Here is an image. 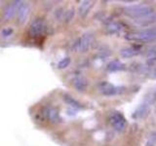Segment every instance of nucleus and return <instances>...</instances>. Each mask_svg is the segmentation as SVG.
<instances>
[{
	"label": "nucleus",
	"instance_id": "1",
	"mask_svg": "<svg viewBox=\"0 0 156 146\" xmlns=\"http://www.w3.org/2000/svg\"><path fill=\"white\" fill-rule=\"evenodd\" d=\"M124 14L132 19H139L148 15L155 14V10L148 4H135L124 8Z\"/></svg>",
	"mask_w": 156,
	"mask_h": 146
},
{
	"label": "nucleus",
	"instance_id": "2",
	"mask_svg": "<svg viewBox=\"0 0 156 146\" xmlns=\"http://www.w3.org/2000/svg\"><path fill=\"white\" fill-rule=\"evenodd\" d=\"M126 39L136 42H152L156 41V28H150L146 30L130 33L126 35Z\"/></svg>",
	"mask_w": 156,
	"mask_h": 146
},
{
	"label": "nucleus",
	"instance_id": "3",
	"mask_svg": "<svg viewBox=\"0 0 156 146\" xmlns=\"http://www.w3.org/2000/svg\"><path fill=\"white\" fill-rule=\"evenodd\" d=\"M109 122L111 126L113 127V129L116 131H118V133L124 131L127 127V120L123 116V114H121L120 112H114V113H112L109 118Z\"/></svg>",
	"mask_w": 156,
	"mask_h": 146
},
{
	"label": "nucleus",
	"instance_id": "4",
	"mask_svg": "<svg viewBox=\"0 0 156 146\" xmlns=\"http://www.w3.org/2000/svg\"><path fill=\"white\" fill-rule=\"evenodd\" d=\"M100 91L104 96H116V95L121 94V92H123L125 91V88L124 87H115L107 82H104L100 85Z\"/></svg>",
	"mask_w": 156,
	"mask_h": 146
},
{
	"label": "nucleus",
	"instance_id": "5",
	"mask_svg": "<svg viewBox=\"0 0 156 146\" xmlns=\"http://www.w3.org/2000/svg\"><path fill=\"white\" fill-rule=\"evenodd\" d=\"M94 42V36L90 33H85L81 36L80 39H78L76 48L77 50L81 53H86L89 51L91 45Z\"/></svg>",
	"mask_w": 156,
	"mask_h": 146
},
{
	"label": "nucleus",
	"instance_id": "6",
	"mask_svg": "<svg viewBox=\"0 0 156 146\" xmlns=\"http://www.w3.org/2000/svg\"><path fill=\"white\" fill-rule=\"evenodd\" d=\"M47 26L42 19H35L30 26V32L32 35H40L46 31Z\"/></svg>",
	"mask_w": 156,
	"mask_h": 146
},
{
	"label": "nucleus",
	"instance_id": "7",
	"mask_svg": "<svg viewBox=\"0 0 156 146\" xmlns=\"http://www.w3.org/2000/svg\"><path fill=\"white\" fill-rule=\"evenodd\" d=\"M140 48L138 46H132V47H127L122 49L120 51V55L122 57H125V58H130V57H136L140 54Z\"/></svg>",
	"mask_w": 156,
	"mask_h": 146
},
{
	"label": "nucleus",
	"instance_id": "8",
	"mask_svg": "<svg viewBox=\"0 0 156 146\" xmlns=\"http://www.w3.org/2000/svg\"><path fill=\"white\" fill-rule=\"evenodd\" d=\"M22 5V2L21 1H15L14 3H11L9 5V6L7 7V9L5 10V13H4V18L7 19H12L15 15H16V13L19 11V8L20 6Z\"/></svg>",
	"mask_w": 156,
	"mask_h": 146
},
{
	"label": "nucleus",
	"instance_id": "9",
	"mask_svg": "<svg viewBox=\"0 0 156 146\" xmlns=\"http://www.w3.org/2000/svg\"><path fill=\"white\" fill-rule=\"evenodd\" d=\"M135 23L140 26H149L151 24L156 23V14L148 15V16H144L139 19H135Z\"/></svg>",
	"mask_w": 156,
	"mask_h": 146
},
{
	"label": "nucleus",
	"instance_id": "10",
	"mask_svg": "<svg viewBox=\"0 0 156 146\" xmlns=\"http://www.w3.org/2000/svg\"><path fill=\"white\" fill-rule=\"evenodd\" d=\"M29 11H30V8H29V5L27 3H23L19 8V23L23 24L27 22V19L29 16Z\"/></svg>",
	"mask_w": 156,
	"mask_h": 146
},
{
	"label": "nucleus",
	"instance_id": "11",
	"mask_svg": "<svg viewBox=\"0 0 156 146\" xmlns=\"http://www.w3.org/2000/svg\"><path fill=\"white\" fill-rule=\"evenodd\" d=\"M73 86L78 92H84L88 88V81L82 76H77L75 77L72 81Z\"/></svg>",
	"mask_w": 156,
	"mask_h": 146
},
{
	"label": "nucleus",
	"instance_id": "12",
	"mask_svg": "<svg viewBox=\"0 0 156 146\" xmlns=\"http://www.w3.org/2000/svg\"><path fill=\"white\" fill-rule=\"evenodd\" d=\"M93 6V2L89 1V0H85V1H82L81 4L79 5V8H78V13H79L81 18H85L88 13H89L90 9Z\"/></svg>",
	"mask_w": 156,
	"mask_h": 146
},
{
	"label": "nucleus",
	"instance_id": "13",
	"mask_svg": "<svg viewBox=\"0 0 156 146\" xmlns=\"http://www.w3.org/2000/svg\"><path fill=\"white\" fill-rule=\"evenodd\" d=\"M126 68V65L124 63H122L120 61H112L107 64V70L109 72H116L121 71Z\"/></svg>",
	"mask_w": 156,
	"mask_h": 146
},
{
	"label": "nucleus",
	"instance_id": "14",
	"mask_svg": "<svg viewBox=\"0 0 156 146\" xmlns=\"http://www.w3.org/2000/svg\"><path fill=\"white\" fill-rule=\"evenodd\" d=\"M63 99H65V101L71 107L72 109L75 110V109H81V108H83V105L80 103V102L77 101L76 99H74L69 95H65V96H63Z\"/></svg>",
	"mask_w": 156,
	"mask_h": 146
},
{
	"label": "nucleus",
	"instance_id": "15",
	"mask_svg": "<svg viewBox=\"0 0 156 146\" xmlns=\"http://www.w3.org/2000/svg\"><path fill=\"white\" fill-rule=\"evenodd\" d=\"M47 117L49 121L53 124L60 123V121H61L60 115H58V111L55 108H51L47 111Z\"/></svg>",
	"mask_w": 156,
	"mask_h": 146
},
{
	"label": "nucleus",
	"instance_id": "16",
	"mask_svg": "<svg viewBox=\"0 0 156 146\" xmlns=\"http://www.w3.org/2000/svg\"><path fill=\"white\" fill-rule=\"evenodd\" d=\"M148 111H149V108H148V107L146 106L145 104H143L138 110H136V111L135 112L134 117H135V118H138V119H140V118H144V117H145L146 115H147Z\"/></svg>",
	"mask_w": 156,
	"mask_h": 146
},
{
	"label": "nucleus",
	"instance_id": "17",
	"mask_svg": "<svg viewBox=\"0 0 156 146\" xmlns=\"http://www.w3.org/2000/svg\"><path fill=\"white\" fill-rule=\"evenodd\" d=\"M109 33H119L122 30V26L118 23H111L106 27Z\"/></svg>",
	"mask_w": 156,
	"mask_h": 146
},
{
	"label": "nucleus",
	"instance_id": "18",
	"mask_svg": "<svg viewBox=\"0 0 156 146\" xmlns=\"http://www.w3.org/2000/svg\"><path fill=\"white\" fill-rule=\"evenodd\" d=\"M70 61H71V60H70L69 57H66L65 58H62V61H58V69H65V68H66L68 65L70 64Z\"/></svg>",
	"mask_w": 156,
	"mask_h": 146
},
{
	"label": "nucleus",
	"instance_id": "19",
	"mask_svg": "<svg viewBox=\"0 0 156 146\" xmlns=\"http://www.w3.org/2000/svg\"><path fill=\"white\" fill-rule=\"evenodd\" d=\"M74 15H75V11H74V9H73V8L67 10V11L66 12V14H65V21H66V23L71 22V19H73V18H74Z\"/></svg>",
	"mask_w": 156,
	"mask_h": 146
},
{
	"label": "nucleus",
	"instance_id": "20",
	"mask_svg": "<svg viewBox=\"0 0 156 146\" xmlns=\"http://www.w3.org/2000/svg\"><path fill=\"white\" fill-rule=\"evenodd\" d=\"M155 144H156V133L153 131V133H151L150 135L148 136V139L146 141L145 146H154Z\"/></svg>",
	"mask_w": 156,
	"mask_h": 146
},
{
	"label": "nucleus",
	"instance_id": "21",
	"mask_svg": "<svg viewBox=\"0 0 156 146\" xmlns=\"http://www.w3.org/2000/svg\"><path fill=\"white\" fill-rule=\"evenodd\" d=\"M13 32H14L13 28H11V27H5V28L2 29L1 34H2L4 37H9V36L12 35Z\"/></svg>",
	"mask_w": 156,
	"mask_h": 146
}]
</instances>
